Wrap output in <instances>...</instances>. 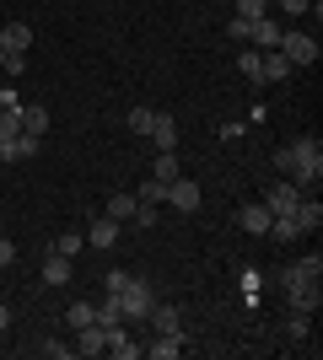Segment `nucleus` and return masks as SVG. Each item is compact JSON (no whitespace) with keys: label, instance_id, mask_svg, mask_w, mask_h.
<instances>
[{"label":"nucleus","instance_id":"f257e3e1","mask_svg":"<svg viewBox=\"0 0 323 360\" xmlns=\"http://www.w3.org/2000/svg\"><path fill=\"white\" fill-rule=\"evenodd\" d=\"M280 290H286V301H291L296 312H318V301H323V290H318V274H308L302 264L280 269Z\"/></svg>","mask_w":323,"mask_h":360},{"label":"nucleus","instance_id":"f03ea898","mask_svg":"<svg viewBox=\"0 0 323 360\" xmlns=\"http://www.w3.org/2000/svg\"><path fill=\"white\" fill-rule=\"evenodd\" d=\"M156 307V296H151V285L140 280V274H129L124 280V290H119V312H124V323H140V317Z\"/></svg>","mask_w":323,"mask_h":360},{"label":"nucleus","instance_id":"7ed1b4c3","mask_svg":"<svg viewBox=\"0 0 323 360\" xmlns=\"http://www.w3.org/2000/svg\"><path fill=\"white\" fill-rule=\"evenodd\" d=\"M280 54L291 60V70H302V65H318V44H312L308 32H280Z\"/></svg>","mask_w":323,"mask_h":360},{"label":"nucleus","instance_id":"20e7f679","mask_svg":"<svg viewBox=\"0 0 323 360\" xmlns=\"http://www.w3.org/2000/svg\"><path fill=\"white\" fill-rule=\"evenodd\" d=\"M296 199H302V188H296L291 178H280V183H270V194H264V210H270V215H291V210H296Z\"/></svg>","mask_w":323,"mask_h":360},{"label":"nucleus","instance_id":"39448f33","mask_svg":"<svg viewBox=\"0 0 323 360\" xmlns=\"http://www.w3.org/2000/svg\"><path fill=\"white\" fill-rule=\"evenodd\" d=\"M200 183H189V178H172L167 183V205H172V210H184V215H194V210H200Z\"/></svg>","mask_w":323,"mask_h":360},{"label":"nucleus","instance_id":"423d86ee","mask_svg":"<svg viewBox=\"0 0 323 360\" xmlns=\"http://www.w3.org/2000/svg\"><path fill=\"white\" fill-rule=\"evenodd\" d=\"M38 146H44V135H27V129H22V135L0 140V156H6V162H32V156H38Z\"/></svg>","mask_w":323,"mask_h":360},{"label":"nucleus","instance_id":"0eeeda50","mask_svg":"<svg viewBox=\"0 0 323 360\" xmlns=\"http://www.w3.org/2000/svg\"><path fill=\"white\" fill-rule=\"evenodd\" d=\"M280 32H286V27H280L275 16H259V22L248 27V44L259 49V54H270V49H280Z\"/></svg>","mask_w":323,"mask_h":360},{"label":"nucleus","instance_id":"6e6552de","mask_svg":"<svg viewBox=\"0 0 323 360\" xmlns=\"http://www.w3.org/2000/svg\"><path fill=\"white\" fill-rule=\"evenodd\" d=\"M270 221H275V215L264 210V199H253V205H243V210H237V226H243V231H253V237H270Z\"/></svg>","mask_w":323,"mask_h":360},{"label":"nucleus","instance_id":"1a4fd4ad","mask_svg":"<svg viewBox=\"0 0 323 360\" xmlns=\"http://www.w3.org/2000/svg\"><path fill=\"white\" fill-rule=\"evenodd\" d=\"M291 221L302 226V237H308V231H318V226H323V205H318V194H302V199H296Z\"/></svg>","mask_w":323,"mask_h":360},{"label":"nucleus","instance_id":"9d476101","mask_svg":"<svg viewBox=\"0 0 323 360\" xmlns=\"http://www.w3.org/2000/svg\"><path fill=\"white\" fill-rule=\"evenodd\" d=\"M151 146L178 150V119H172V113H151Z\"/></svg>","mask_w":323,"mask_h":360},{"label":"nucleus","instance_id":"9b49d317","mask_svg":"<svg viewBox=\"0 0 323 360\" xmlns=\"http://www.w3.org/2000/svg\"><path fill=\"white\" fill-rule=\"evenodd\" d=\"M103 349H108V328H103V323L76 328V355H103Z\"/></svg>","mask_w":323,"mask_h":360},{"label":"nucleus","instance_id":"f8f14e48","mask_svg":"<svg viewBox=\"0 0 323 360\" xmlns=\"http://www.w3.org/2000/svg\"><path fill=\"white\" fill-rule=\"evenodd\" d=\"M113 242H119V221L92 215V226H87V248H113Z\"/></svg>","mask_w":323,"mask_h":360},{"label":"nucleus","instance_id":"ddd939ff","mask_svg":"<svg viewBox=\"0 0 323 360\" xmlns=\"http://www.w3.org/2000/svg\"><path fill=\"white\" fill-rule=\"evenodd\" d=\"M27 44H32V27H27V22H6L0 49H6V54H27Z\"/></svg>","mask_w":323,"mask_h":360},{"label":"nucleus","instance_id":"4468645a","mask_svg":"<svg viewBox=\"0 0 323 360\" xmlns=\"http://www.w3.org/2000/svg\"><path fill=\"white\" fill-rule=\"evenodd\" d=\"M16 119H22L27 135H44V129H49V108L44 103H22V108H16Z\"/></svg>","mask_w":323,"mask_h":360},{"label":"nucleus","instance_id":"2eb2a0df","mask_svg":"<svg viewBox=\"0 0 323 360\" xmlns=\"http://www.w3.org/2000/svg\"><path fill=\"white\" fill-rule=\"evenodd\" d=\"M151 360H178L184 355V333H156V345H146Z\"/></svg>","mask_w":323,"mask_h":360},{"label":"nucleus","instance_id":"dca6fc26","mask_svg":"<svg viewBox=\"0 0 323 360\" xmlns=\"http://www.w3.org/2000/svg\"><path fill=\"white\" fill-rule=\"evenodd\" d=\"M135 205H140V199L135 194H108V205H103V215H108V221H135Z\"/></svg>","mask_w":323,"mask_h":360},{"label":"nucleus","instance_id":"f3484780","mask_svg":"<svg viewBox=\"0 0 323 360\" xmlns=\"http://www.w3.org/2000/svg\"><path fill=\"white\" fill-rule=\"evenodd\" d=\"M44 285H70V258H65V253L44 258Z\"/></svg>","mask_w":323,"mask_h":360},{"label":"nucleus","instance_id":"a211bd4d","mask_svg":"<svg viewBox=\"0 0 323 360\" xmlns=\"http://www.w3.org/2000/svg\"><path fill=\"white\" fill-rule=\"evenodd\" d=\"M108 349H113L119 360H140V345L124 333V323H119V328H108Z\"/></svg>","mask_w":323,"mask_h":360},{"label":"nucleus","instance_id":"6ab92c4d","mask_svg":"<svg viewBox=\"0 0 323 360\" xmlns=\"http://www.w3.org/2000/svg\"><path fill=\"white\" fill-rule=\"evenodd\" d=\"M146 317H151V328H156V333H178V328H184V317H178V307H151Z\"/></svg>","mask_w":323,"mask_h":360},{"label":"nucleus","instance_id":"aec40b11","mask_svg":"<svg viewBox=\"0 0 323 360\" xmlns=\"http://www.w3.org/2000/svg\"><path fill=\"white\" fill-rule=\"evenodd\" d=\"M237 70H243L253 86H264V54L259 49H243V54H237Z\"/></svg>","mask_w":323,"mask_h":360},{"label":"nucleus","instance_id":"412c9836","mask_svg":"<svg viewBox=\"0 0 323 360\" xmlns=\"http://www.w3.org/2000/svg\"><path fill=\"white\" fill-rule=\"evenodd\" d=\"M151 178H162V183L184 178V172H178V150H156V162H151Z\"/></svg>","mask_w":323,"mask_h":360},{"label":"nucleus","instance_id":"4be33fe9","mask_svg":"<svg viewBox=\"0 0 323 360\" xmlns=\"http://www.w3.org/2000/svg\"><path fill=\"white\" fill-rule=\"evenodd\" d=\"M286 75H291V60H286L280 49H270V54H264V86H270V81H286Z\"/></svg>","mask_w":323,"mask_h":360},{"label":"nucleus","instance_id":"5701e85b","mask_svg":"<svg viewBox=\"0 0 323 360\" xmlns=\"http://www.w3.org/2000/svg\"><path fill=\"white\" fill-rule=\"evenodd\" d=\"M97 323H103V328H119V323H124L119 296H103V301H97Z\"/></svg>","mask_w":323,"mask_h":360},{"label":"nucleus","instance_id":"b1692460","mask_svg":"<svg viewBox=\"0 0 323 360\" xmlns=\"http://www.w3.org/2000/svg\"><path fill=\"white\" fill-rule=\"evenodd\" d=\"M135 199H140V205H162V199H167V183H162V178H146Z\"/></svg>","mask_w":323,"mask_h":360},{"label":"nucleus","instance_id":"393cba45","mask_svg":"<svg viewBox=\"0 0 323 360\" xmlns=\"http://www.w3.org/2000/svg\"><path fill=\"white\" fill-rule=\"evenodd\" d=\"M270 231H275L280 242H302V226H296L291 215H275V221H270Z\"/></svg>","mask_w":323,"mask_h":360},{"label":"nucleus","instance_id":"a878e982","mask_svg":"<svg viewBox=\"0 0 323 360\" xmlns=\"http://www.w3.org/2000/svg\"><path fill=\"white\" fill-rule=\"evenodd\" d=\"M87 323H97V301H76L70 307V328H87Z\"/></svg>","mask_w":323,"mask_h":360},{"label":"nucleus","instance_id":"bb28decb","mask_svg":"<svg viewBox=\"0 0 323 360\" xmlns=\"http://www.w3.org/2000/svg\"><path fill=\"white\" fill-rule=\"evenodd\" d=\"M237 16H243V22H259V16H270V0H237Z\"/></svg>","mask_w":323,"mask_h":360},{"label":"nucleus","instance_id":"cd10ccee","mask_svg":"<svg viewBox=\"0 0 323 360\" xmlns=\"http://www.w3.org/2000/svg\"><path fill=\"white\" fill-rule=\"evenodd\" d=\"M81 248H87V231H65V237H60V248H54V253H65V258H76Z\"/></svg>","mask_w":323,"mask_h":360},{"label":"nucleus","instance_id":"c85d7f7f","mask_svg":"<svg viewBox=\"0 0 323 360\" xmlns=\"http://www.w3.org/2000/svg\"><path fill=\"white\" fill-rule=\"evenodd\" d=\"M22 135V119H16V108H0V140Z\"/></svg>","mask_w":323,"mask_h":360},{"label":"nucleus","instance_id":"c756f323","mask_svg":"<svg viewBox=\"0 0 323 360\" xmlns=\"http://www.w3.org/2000/svg\"><path fill=\"white\" fill-rule=\"evenodd\" d=\"M308 333H312V328H308V312H296L291 323H286V339H296V345H302V339H308Z\"/></svg>","mask_w":323,"mask_h":360},{"label":"nucleus","instance_id":"7c9ffc66","mask_svg":"<svg viewBox=\"0 0 323 360\" xmlns=\"http://www.w3.org/2000/svg\"><path fill=\"white\" fill-rule=\"evenodd\" d=\"M38 349H44L49 360H65V355H76V345H60V339H44Z\"/></svg>","mask_w":323,"mask_h":360},{"label":"nucleus","instance_id":"2f4dec72","mask_svg":"<svg viewBox=\"0 0 323 360\" xmlns=\"http://www.w3.org/2000/svg\"><path fill=\"white\" fill-rule=\"evenodd\" d=\"M129 129H135V135H151V108H135V113H129Z\"/></svg>","mask_w":323,"mask_h":360},{"label":"nucleus","instance_id":"473e14b6","mask_svg":"<svg viewBox=\"0 0 323 360\" xmlns=\"http://www.w3.org/2000/svg\"><path fill=\"white\" fill-rule=\"evenodd\" d=\"M291 167H296V156H291V146H280V150H275V172H286V178H291Z\"/></svg>","mask_w":323,"mask_h":360},{"label":"nucleus","instance_id":"72a5a7b5","mask_svg":"<svg viewBox=\"0 0 323 360\" xmlns=\"http://www.w3.org/2000/svg\"><path fill=\"white\" fill-rule=\"evenodd\" d=\"M135 226L146 231V226H156V205H135Z\"/></svg>","mask_w":323,"mask_h":360},{"label":"nucleus","instance_id":"f704fd0d","mask_svg":"<svg viewBox=\"0 0 323 360\" xmlns=\"http://www.w3.org/2000/svg\"><path fill=\"white\" fill-rule=\"evenodd\" d=\"M248 27H253V22H243V16H232V27H227V32H232V44H248Z\"/></svg>","mask_w":323,"mask_h":360},{"label":"nucleus","instance_id":"c9c22d12","mask_svg":"<svg viewBox=\"0 0 323 360\" xmlns=\"http://www.w3.org/2000/svg\"><path fill=\"white\" fill-rule=\"evenodd\" d=\"M11 264H16V242L0 237V269H11Z\"/></svg>","mask_w":323,"mask_h":360},{"label":"nucleus","instance_id":"e433bc0d","mask_svg":"<svg viewBox=\"0 0 323 360\" xmlns=\"http://www.w3.org/2000/svg\"><path fill=\"white\" fill-rule=\"evenodd\" d=\"M308 6H312V0H280V11H286V16H308Z\"/></svg>","mask_w":323,"mask_h":360},{"label":"nucleus","instance_id":"4c0bfd02","mask_svg":"<svg viewBox=\"0 0 323 360\" xmlns=\"http://www.w3.org/2000/svg\"><path fill=\"white\" fill-rule=\"evenodd\" d=\"M0 70H11V75H22V70H27V54H6V65H0Z\"/></svg>","mask_w":323,"mask_h":360},{"label":"nucleus","instance_id":"58836bf2","mask_svg":"<svg viewBox=\"0 0 323 360\" xmlns=\"http://www.w3.org/2000/svg\"><path fill=\"white\" fill-rule=\"evenodd\" d=\"M0 108H22V97H16V86H0Z\"/></svg>","mask_w":323,"mask_h":360},{"label":"nucleus","instance_id":"ea45409f","mask_svg":"<svg viewBox=\"0 0 323 360\" xmlns=\"http://www.w3.org/2000/svg\"><path fill=\"white\" fill-rule=\"evenodd\" d=\"M11 328V307H6V301H0V333Z\"/></svg>","mask_w":323,"mask_h":360},{"label":"nucleus","instance_id":"a19ab883","mask_svg":"<svg viewBox=\"0 0 323 360\" xmlns=\"http://www.w3.org/2000/svg\"><path fill=\"white\" fill-rule=\"evenodd\" d=\"M0 65H6V49H0Z\"/></svg>","mask_w":323,"mask_h":360}]
</instances>
